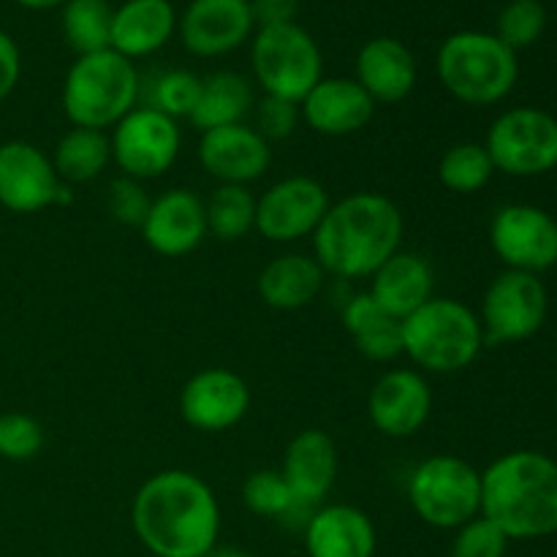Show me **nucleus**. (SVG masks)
Segmentation results:
<instances>
[{"mask_svg": "<svg viewBox=\"0 0 557 557\" xmlns=\"http://www.w3.org/2000/svg\"><path fill=\"white\" fill-rule=\"evenodd\" d=\"M199 90L201 76H196L188 69H169L152 79L145 103L180 123V120H188L194 114L196 101H199Z\"/></svg>", "mask_w": 557, "mask_h": 557, "instance_id": "72a5a7b5", "label": "nucleus"}, {"mask_svg": "<svg viewBox=\"0 0 557 557\" xmlns=\"http://www.w3.org/2000/svg\"><path fill=\"white\" fill-rule=\"evenodd\" d=\"M205 557H253V555L245 553V549L239 547H221V544H215V547H212Z\"/></svg>", "mask_w": 557, "mask_h": 557, "instance_id": "37998d69", "label": "nucleus"}, {"mask_svg": "<svg viewBox=\"0 0 557 557\" xmlns=\"http://www.w3.org/2000/svg\"><path fill=\"white\" fill-rule=\"evenodd\" d=\"M150 201L152 196L147 194L145 183H139V180H131L125 177V174H120V177H114L112 183H109V194H107L109 215H112L117 223H123V226L139 228L141 221H145L147 210H150Z\"/></svg>", "mask_w": 557, "mask_h": 557, "instance_id": "58836bf2", "label": "nucleus"}, {"mask_svg": "<svg viewBox=\"0 0 557 557\" xmlns=\"http://www.w3.org/2000/svg\"><path fill=\"white\" fill-rule=\"evenodd\" d=\"M44 449V428L38 419L22 411L0 413V457L9 462H27Z\"/></svg>", "mask_w": 557, "mask_h": 557, "instance_id": "c9c22d12", "label": "nucleus"}, {"mask_svg": "<svg viewBox=\"0 0 557 557\" xmlns=\"http://www.w3.org/2000/svg\"><path fill=\"white\" fill-rule=\"evenodd\" d=\"M22 76V52L14 38L0 30V103L16 90Z\"/></svg>", "mask_w": 557, "mask_h": 557, "instance_id": "ea45409f", "label": "nucleus"}, {"mask_svg": "<svg viewBox=\"0 0 557 557\" xmlns=\"http://www.w3.org/2000/svg\"><path fill=\"white\" fill-rule=\"evenodd\" d=\"M109 145H112V163L120 174L147 183L163 177L177 163L183 150V131L174 117L139 103L109 131Z\"/></svg>", "mask_w": 557, "mask_h": 557, "instance_id": "9d476101", "label": "nucleus"}, {"mask_svg": "<svg viewBox=\"0 0 557 557\" xmlns=\"http://www.w3.org/2000/svg\"><path fill=\"white\" fill-rule=\"evenodd\" d=\"M406 221L389 196L357 190L330 205L313 232V259L337 281H364L400 250Z\"/></svg>", "mask_w": 557, "mask_h": 557, "instance_id": "f03ea898", "label": "nucleus"}, {"mask_svg": "<svg viewBox=\"0 0 557 557\" xmlns=\"http://www.w3.org/2000/svg\"><path fill=\"white\" fill-rule=\"evenodd\" d=\"M435 74L441 87L466 107L500 103L520 79V60L495 33L457 30L438 47Z\"/></svg>", "mask_w": 557, "mask_h": 557, "instance_id": "423d86ee", "label": "nucleus"}, {"mask_svg": "<svg viewBox=\"0 0 557 557\" xmlns=\"http://www.w3.org/2000/svg\"><path fill=\"white\" fill-rule=\"evenodd\" d=\"M281 473L292 487L299 509H319L335 487L337 473H341V455H337L332 435L315 428L294 435L286 446V455H283Z\"/></svg>", "mask_w": 557, "mask_h": 557, "instance_id": "aec40b11", "label": "nucleus"}, {"mask_svg": "<svg viewBox=\"0 0 557 557\" xmlns=\"http://www.w3.org/2000/svg\"><path fill=\"white\" fill-rule=\"evenodd\" d=\"M308 557H375L379 533L359 506L321 504L302 525Z\"/></svg>", "mask_w": 557, "mask_h": 557, "instance_id": "5701e85b", "label": "nucleus"}, {"mask_svg": "<svg viewBox=\"0 0 557 557\" xmlns=\"http://www.w3.org/2000/svg\"><path fill=\"white\" fill-rule=\"evenodd\" d=\"M330 205V194L319 180L308 174H292L256 196V232L267 243H299L313 237Z\"/></svg>", "mask_w": 557, "mask_h": 557, "instance_id": "ddd939ff", "label": "nucleus"}, {"mask_svg": "<svg viewBox=\"0 0 557 557\" xmlns=\"http://www.w3.org/2000/svg\"><path fill=\"white\" fill-rule=\"evenodd\" d=\"M326 272L313 253H283L267 261L259 272V297L272 310H302L321 294Z\"/></svg>", "mask_w": 557, "mask_h": 557, "instance_id": "a878e982", "label": "nucleus"}, {"mask_svg": "<svg viewBox=\"0 0 557 557\" xmlns=\"http://www.w3.org/2000/svg\"><path fill=\"white\" fill-rule=\"evenodd\" d=\"M243 504L250 515L267 517V520H292L297 515L308 520L313 515V511L299 509L292 487L275 468H261V471L248 473V479L243 482Z\"/></svg>", "mask_w": 557, "mask_h": 557, "instance_id": "473e14b6", "label": "nucleus"}, {"mask_svg": "<svg viewBox=\"0 0 557 557\" xmlns=\"http://www.w3.org/2000/svg\"><path fill=\"white\" fill-rule=\"evenodd\" d=\"M172 0H125L112 16V49L128 60L161 52L177 33Z\"/></svg>", "mask_w": 557, "mask_h": 557, "instance_id": "393cba45", "label": "nucleus"}, {"mask_svg": "<svg viewBox=\"0 0 557 557\" xmlns=\"http://www.w3.org/2000/svg\"><path fill=\"white\" fill-rule=\"evenodd\" d=\"M131 528L156 557H205L221 536V504L199 473L166 468L136 490Z\"/></svg>", "mask_w": 557, "mask_h": 557, "instance_id": "f257e3e1", "label": "nucleus"}, {"mask_svg": "<svg viewBox=\"0 0 557 557\" xmlns=\"http://www.w3.org/2000/svg\"><path fill=\"white\" fill-rule=\"evenodd\" d=\"M406 495L424 525L457 531L482 515V471L457 455H433L413 468Z\"/></svg>", "mask_w": 557, "mask_h": 557, "instance_id": "0eeeda50", "label": "nucleus"}, {"mask_svg": "<svg viewBox=\"0 0 557 557\" xmlns=\"http://www.w3.org/2000/svg\"><path fill=\"white\" fill-rule=\"evenodd\" d=\"M253 128L259 131L270 145L286 141L288 136H294V131L299 128V123H302L299 103L277 96H261L253 107Z\"/></svg>", "mask_w": 557, "mask_h": 557, "instance_id": "4c0bfd02", "label": "nucleus"}, {"mask_svg": "<svg viewBox=\"0 0 557 557\" xmlns=\"http://www.w3.org/2000/svg\"><path fill=\"white\" fill-rule=\"evenodd\" d=\"M341 321L354 346L370 362H392L403 357L400 321L386 315L368 292H357L343 302Z\"/></svg>", "mask_w": 557, "mask_h": 557, "instance_id": "cd10ccee", "label": "nucleus"}, {"mask_svg": "<svg viewBox=\"0 0 557 557\" xmlns=\"http://www.w3.org/2000/svg\"><path fill=\"white\" fill-rule=\"evenodd\" d=\"M256 30L250 0H190L177 16V36L194 58H223Z\"/></svg>", "mask_w": 557, "mask_h": 557, "instance_id": "dca6fc26", "label": "nucleus"}, {"mask_svg": "<svg viewBox=\"0 0 557 557\" xmlns=\"http://www.w3.org/2000/svg\"><path fill=\"white\" fill-rule=\"evenodd\" d=\"M58 205H71V188L58 177L52 158L33 141H3L0 145V207L16 215H36Z\"/></svg>", "mask_w": 557, "mask_h": 557, "instance_id": "f8f14e48", "label": "nucleus"}, {"mask_svg": "<svg viewBox=\"0 0 557 557\" xmlns=\"http://www.w3.org/2000/svg\"><path fill=\"white\" fill-rule=\"evenodd\" d=\"M495 172L542 177L557 169V117L536 107H515L493 120L482 141Z\"/></svg>", "mask_w": 557, "mask_h": 557, "instance_id": "1a4fd4ad", "label": "nucleus"}, {"mask_svg": "<svg viewBox=\"0 0 557 557\" xmlns=\"http://www.w3.org/2000/svg\"><path fill=\"white\" fill-rule=\"evenodd\" d=\"M250 11H253L256 30L288 25V22H297L299 0H250Z\"/></svg>", "mask_w": 557, "mask_h": 557, "instance_id": "a19ab883", "label": "nucleus"}, {"mask_svg": "<svg viewBox=\"0 0 557 557\" xmlns=\"http://www.w3.org/2000/svg\"><path fill=\"white\" fill-rule=\"evenodd\" d=\"M509 539L487 517H473L471 522L460 525L451 539L449 557H506Z\"/></svg>", "mask_w": 557, "mask_h": 557, "instance_id": "e433bc0d", "label": "nucleus"}, {"mask_svg": "<svg viewBox=\"0 0 557 557\" xmlns=\"http://www.w3.org/2000/svg\"><path fill=\"white\" fill-rule=\"evenodd\" d=\"M482 517L509 542L557 533V460L544 451H506L482 471Z\"/></svg>", "mask_w": 557, "mask_h": 557, "instance_id": "7ed1b4c3", "label": "nucleus"}, {"mask_svg": "<svg viewBox=\"0 0 557 557\" xmlns=\"http://www.w3.org/2000/svg\"><path fill=\"white\" fill-rule=\"evenodd\" d=\"M14 3L25 5V9H33V11H47V9H58V5H63L65 0H14Z\"/></svg>", "mask_w": 557, "mask_h": 557, "instance_id": "79ce46f5", "label": "nucleus"}, {"mask_svg": "<svg viewBox=\"0 0 557 557\" xmlns=\"http://www.w3.org/2000/svg\"><path fill=\"white\" fill-rule=\"evenodd\" d=\"M141 101V76L134 60L114 49L79 54L60 90V107L74 128L112 131Z\"/></svg>", "mask_w": 557, "mask_h": 557, "instance_id": "20e7f679", "label": "nucleus"}, {"mask_svg": "<svg viewBox=\"0 0 557 557\" xmlns=\"http://www.w3.org/2000/svg\"><path fill=\"white\" fill-rule=\"evenodd\" d=\"M549 313L547 286L531 272L504 270L487 286L479 308L484 346L525 343L544 326Z\"/></svg>", "mask_w": 557, "mask_h": 557, "instance_id": "9b49d317", "label": "nucleus"}, {"mask_svg": "<svg viewBox=\"0 0 557 557\" xmlns=\"http://www.w3.org/2000/svg\"><path fill=\"white\" fill-rule=\"evenodd\" d=\"M250 69L264 96L299 103L324 79V54L299 22L259 27L250 44Z\"/></svg>", "mask_w": 557, "mask_h": 557, "instance_id": "6e6552de", "label": "nucleus"}, {"mask_svg": "<svg viewBox=\"0 0 557 557\" xmlns=\"http://www.w3.org/2000/svg\"><path fill=\"white\" fill-rule=\"evenodd\" d=\"M490 245L506 270L542 272L557 264V221L536 205H504L490 221Z\"/></svg>", "mask_w": 557, "mask_h": 557, "instance_id": "4468645a", "label": "nucleus"}, {"mask_svg": "<svg viewBox=\"0 0 557 557\" xmlns=\"http://www.w3.org/2000/svg\"><path fill=\"white\" fill-rule=\"evenodd\" d=\"M493 174V158L482 141H457L438 161V183L460 196H471L487 188Z\"/></svg>", "mask_w": 557, "mask_h": 557, "instance_id": "2f4dec72", "label": "nucleus"}, {"mask_svg": "<svg viewBox=\"0 0 557 557\" xmlns=\"http://www.w3.org/2000/svg\"><path fill=\"white\" fill-rule=\"evenodd\" d=\"M256 107V92L248 76L237 71H215L210 76H201L199 101H196L190 125L199 134L223 125L248 123Z\"/></svg>", "mask_w": 557, "mask_h": 557, "instance_id": "bb28decb", "label": "nucleus"}, {"mask_svg": "<svg viewBox=\"0 0 557 557\" xmlns=\"http://www.w3.org/2000/svg\"><path fill=\"white\" fill-rule=\"evenodd\" d=\"M302 123L321 136H351L368 128L375 103L354 76H324L299 101Z\"/></svg>", "mask_w": 557, "mask_h": 557, "instance_id": "412c9836", "label": "nucleus"}, {"mask_svg": "<svg viewBox=\"0 0 557 557\" xmlns=\"http://www.w3.org/2000/svg\"><path fill=\"white\" fill-rule=\"evenodd\" d=\"M139 232L152 253L163 256V259H183L210 237L205 199L190 188L163 190V194L152 196Z\"/></svg>", "mask_w": 557, "mask_h": 557, "instance_id": "a211bd4d", "label": "nucleus"}, {"mask_svg": "<svg viewBox=\"0 0 557 557\" xmlns=\"http://www.w3.org/2000/svg\"><path fill=\"white\" fill-rule=\"evenodd\" d=\"M60 25L65 44L79 54L112 49V16L114 5L109 0H65Z\"/></svg>", "mask_w": 557, "mask_h": 557, "instance_id": "7c9ffc66", "label": "nucleus"}, {"mask_svg": "<svg viewBox=\"0 0 557 557\" xmlns=\"http://www.w3.org/2000/svg\"><path fill=\"white\" fill-rule=\"evenodd\" d=\"M370 286L364 292L373 297V302L392 319L403 321L422 308L433 297L435 275L430 261L417 250H397L392 259H386L373 275L368 277Z\"/></svg>", "mask_w": 557, "mask_h": 557, "instance_id": "b1692460", "label": "nucleus"}, {"mask_svg": "<svg viewBox=\"0 0 557 557\" xmlns=\"http://www.w3.org/2000/svg\"><path fill=\"white\" fill-rule=\"evenodd\" d=\"M52 166L65 185L92 183L103 174V169L112 163V145H109V131L96 128H74L71 125L58 139L52 150Z\"/></svg>", "mask_w": 557, "mask_h": 557, "instance_id": "c85d7f7f", "label": "nucleus"}, {"mask_svg": "<svg viewBox=\"0 0 557 557\" xmlns=\"http://www.w3.org/2000/svg\"><path fill=\"white\" fill-rule=\"evenodd\" d=\"M354 79L373 98V103H400L419 82V65L411 49L395 36H375L359 47L354 60Z\"/></svg>", "mask_w": 557, "mask_h": 557, "instance_id": "4be33fe9", "label": "nucleus"}, {"mask_svg": "<svg viewBox=\"0 0 557 557\" xmlns=\"http://www.w3.org/2000/svg\"><path fill=\"white\" fill-rule=\"evenodd\" d=\"M250 386L228 368H205L180 389V417L199 433H226L250 411Z\"/></svg>", "mask_w": 557, "mask_h": 557, "instance_id": "2eb2a0df", "label": "nucleus"}, {"mask_svg": "<svg viewBox=\"0 0 557 557\" xmlns=\"http://www.w3.org/2000/svg\"><path fill=\"white\" fill-rule=\"evenodd\" d=\"M196 156L218 185H253L272 166V145L250 123L205 131Z\"/></svg>", "mask_w": 557, "mask_h": 557, "instance_id": "6ab92c4d", "label": "nucleus"}, {"mask_svg": "<svg viewBox=\"0 0 557 557\" xmlns=\"http://www.w3.org/2000/svg\"><path fill=\"white\" fill-rule=\"evenodd\" d=\"M403 354L419 373L449 375L471 368L484 348L479 313L451 297H430L400 321Z\"/></svg>", "mask_w": 557, "mask_h": 557, "instance_id": "39448f33", "label": "nucleus"}, {"mask_svg": "<svg viewBox=\"0 0 557 557\" xmlns=\"http://www.w3.org/2000/svg\"><path fill=\"white\" fill-rule=\"evenodd\" d=\"M207 234L218 243H237L256 228V194L250 185H218L205 199Z\"/></svg>", "mask_w": 557, "mask_h": 557, "instance_id": "c756f323", "label": "nucleus"}, {"mask_svg": "<svg viewBox=\"0 0 557 557\" xmlns=\"http://www.w3.org/2000/svg\"><path fill=\"white\" fill-rule=\"evenodd\" d=\"M433 413V389L417 368L386 370L368 395L370 424L386 438H411Z\"/></svg>", "mask_w": 557, "mask_h": 557, "instance_id": "f3484780", "label": "nucleus"}, {"mask_svg": "<svg viewBox=\"0 0 557 557\" xmlns=\"http://www.w3.org/2000/svg\"><path fill=\"white\" fill-rule=\"evenodd\" d=\"M544 27H547V9L542 0H511L500 9L495 36L509 49L520 52L544 36Z\"/></svg>", "mask_w": 557, "mask_h": 557, "instance_id": "f704fd0d", "label": "nucleus"}]
</instances>
